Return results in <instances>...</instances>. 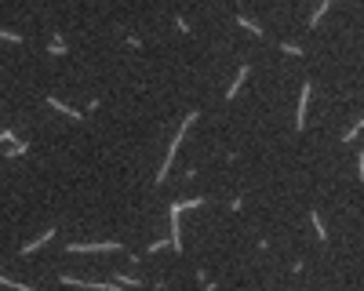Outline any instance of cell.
<instances>
[{
    "mask_svg": "<svg viewBox=\"0 0 364 291\" xmlns=\"http://www.w3.org/2000/svg\"><path fill=\"white\" fill-rule=\"evenodd\" d=\"M357 175L364 178V149H361V153H357Z\"/></svg>",
    "mask_w": 364,
    "mask_h": 291,
    "instance_id": "cell-6",
    "label": "cell"
},
{
    "mask_svg": "<svg viewBox=\"0 0 364 291\" xmlns=\"http://www.w3.org/2000/svg\"><path fill=\"white\" fill-rule=\"evenodd\" d=\"M55 237V229H48V233H40V237H36L33 244H26V248H22V255H30V251H36V248H44V244H48Z\"/></svg>",
    "mask_w": 364,
    "mask_h": 291,
    "instance_id": "cell-2",
    "label": "cell"
},
{
    "mask_svg": "<svg viewBox=\"0 0 364 291\" xmlns=\"http://www.w3.org/2000/svg\"><path fill=\"white\" fill-rule=\"evenodd\" d=\"M306 102H310V84H306V88H302V95H298V117H295L298 131H302V124H306Z\"/></svg>",
    "mask_w": 364,
    "mask_h": 291,
    "instance_id": "cell-1",
    "label": "cell"
},
{
    "mask_svg": "<svg viewBox=\"0 0 364 291\" xmlns=\"http://www.w3.org/2000/svg\"><path fill=\"white\" fill-rule=\"evenodd\" d=\"M4 36H7V40H15V44L22 40V36H18V33H7V30H0V40H4Z\"/></svg>",
    "mask_w": 364,
    "mask_h": 291,
    "instance_id": "cell-7",
    "label": "cell"
},
{
    "mask_svg": "<svg viewBox=\"0 0 364 291\" xmlns=\"http://www.w3.org/2000/svg\"><path fill=\"white\" fill-rule=\"evenodd\" d=\"M244 77H248V65H240V73H237V77H233V88L226 91L230 98H233V95H237V91H240V84H244Z\"/></svg>",
    "mask_w": 364,
    "mask_h": 291,
    "instance_id": "cell-4",
    "label": "cell"
},
{
    "mask_svg": "<svg viewBox=\"0 0 364 291\" xmlns=\"http://www.w3.org/2000/svg\"><path fill=\"white\" fill-rule=\"evenodd\" d=\"M51 106L59 109V113H66V117H73V120H80V109H73V106H66V102H59V98H51Z\"/></svg>",
    "mask_w": 364,
    "mask_h": 291,
    "instance_id": "cell-3",
    "label": "cell"
},
{
    "mask_svg": "<svg viewBox=\"0 0 364 291\" xmlns=\"http://www.w3.org/2000/svg\"><path fill=\"white\" fill-rule=\"evenodd\" d=\"M237 22H240V30H248V33H255V36H263V30H259V26L251 22V18H237Z\"/></svg>",
    "mask_w": 364,
    "mask_h": 291,
    "instance_id": "cell-5",
    "label": "cell"
}]
</instances>
